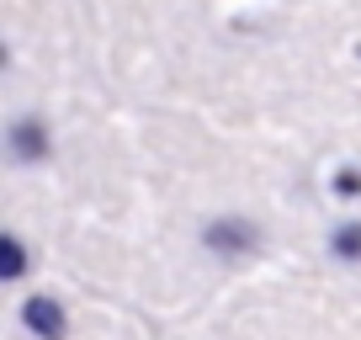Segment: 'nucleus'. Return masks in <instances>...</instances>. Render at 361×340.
<instances>
[{
  "label": "nucleus",
  "instance_id": "obj_1",
  "mask_svg": "<svg viewBox=\"0 0 361 340\" xmlns=\"http://www.w3.org/2000/svg\"><path fill=\"white\" fill-rule=\"evenodd\" d=\"M22 319H27V329H37L43 340H64V308H59L54 298H27Z\"/></svg>",
  "mask_w": 361,
  "mask_h": 340
},
{
  "label": "nucleus",
  "instance_id": "obj_2",
  "mask_svg": "<svg viewBox=\"0 0 361 340\" xmlns=\"http://www.w3.org/2000/svg\"><path fill=\"white\" fill-rule=\"evenodd\" d=\"M22 272H27V250L16 245V239L0 234V282H16Z\"/></svg>",
  "mask_w": 361,
  "mask_h": 340
},
{
  "label": "nucleus",
  "instance_id": "obj_3",
  "mask_svg": "<svg viewBox=\"0 0 361 340\" xmlns=\"http://www.w3.org/2000/svg\"><path fill=\"white\" fill-rule=\"evenodd\" d=\"M11 144H16V154L32 159V154H43V149H48V138H43V128H37V123H16Z\"/></svg>",
  "mask_w": 361,
  "mask_h": 340
},
{
  "label": "nucleus",
  "instance_id": "obj_4",
  "mask_svg": "<svg viewBox=\"0 0 361 340\" xmlns=\"http://www.w3.org/2000/svg\"><path fill=\"white\" fill-rule=\"evenodd\" d=\"M335 255H345V261H361V224L335 229Z\"/></svg>",
  "mask_w": 361,
  "mask_h": 340
},
{
  "label": "nucleus",
  "instance_id": "obj_5",
  "mask_svg": "<svg viewBox=\"0 0 361 340\" xmlns=\"http://www.w3.org/2000/svg\"><path fill=\"white\" fill-rule=\"evenodd\" d=\"M207 239H213V245H224V250H234V245H250V229H239V224H213V229H207Z\"/></svg>",
  "mask_w": 361,
  "mask_h": 340
},
{
  "label": "nucleus",
  "instance_id": "obj_6",
  "mask_svg": "<svg viewBox=\"0 0 361 340\" xmlns=\"http://www.w3.org/2000/svg\"><path fill=\"white\" fill-rule=\"evenodd\" d=\"M335 192H345V197H350V192H361V176H350V170H345V176L335 181Z\"/></svg>",
  "mask_w": 361,
  "mask_h": 340
}]
</instances>
